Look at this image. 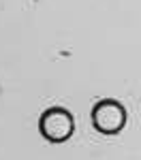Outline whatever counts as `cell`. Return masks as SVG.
Masks as SVG:
<instances>
[{"mask_svg":"<svg viewBox=\"0 0 141 160\" xmlns=\"http://www.w3.org/2000/svg\"><path fill=\"white\" fill-rule=\"evenodd\" d=\"M73 115L64 107H49L41 115V122H38V128H41V135L45 137L51 143H62L68 137L73 135Z\"/></svg>","mask_w":141,"mask_h":160,"instance_id":"6da1fadb","label":"cell"},{"mask_svg":"<svg viewBox=\"0 0 141 160\" xmlns=\"http://www.w3.org/2000/svg\"><path fill=\"white\" fill-rule=\"evenodd\" d=\"M92 124L103 135H118L126 124V111L118 100L105 98L94 105L92 109Z\"/></svg>","mask_w":141,"mask_h":160,"instance_id":"7a4b0ae2","label":"cell"}]
</instances>
